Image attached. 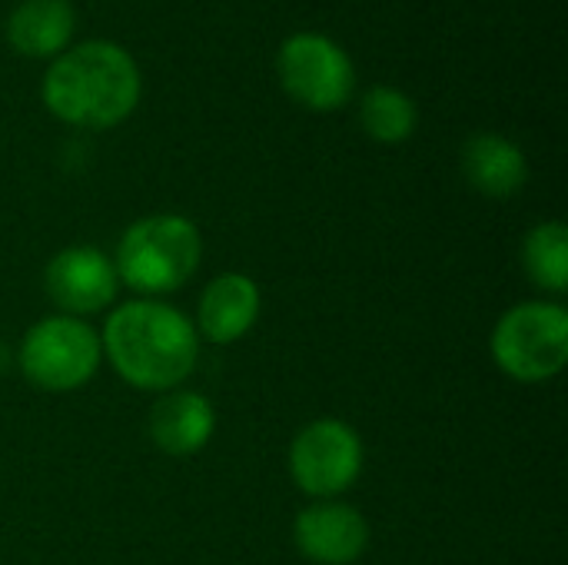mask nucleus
Wrapping results in <instances>:
<instances>
[{"instance_id":"obj_7","label":"nucleus","mask_w":568,"mask_h":565,"mask_svg":"<svg viewBox=\"0 0 568 565\" xmlns=\"http://www.w3.org/2000/svg\"><path fill=\"white\" fill-rule=\"evenodd\" d=\"M293 483L316 500L346 493L363 473V440L343 420H316L303 426L290 446Z\"/></svg>"},{"instance_id":"obj_15","label":"nucleus","mask_w":568,"mask_h":565,"mask_svg":"<svg viewBox=\"0 0 568 565\" xmlns=\"http://www.w3.org/2000/svg\"><path fill=\"white\" fill-rule=\"evenodd\" d=\"M359 120L376 143H403L413 137L419 113L399 87H373L359 100Z\"/></svg>"},{"instance_id":"obj_14","label":"nucleus","mask_w":568,"mask_h":565,"mask_svg":"<svg viewBox=\"0 0 568 565\" xmlns=\"http://www.w3.org/2000/svg\"><path fill=\"white\" fill-rule=\"evenodd\" d=\"M523 266L529 280L546 293L568 290V230L566 223L549 220L529 230L523 240Z\"/></svg>"},{"instance_id":"obj_3","label":"nucleus","mask_w":568,"mask_h":565,"mask_svg":"<svg viewBox=\"0 0 568 565\" xmlns=\"http://www.w3.org/2000/svg\"><path fill=\"white\" fill-rule=\"evenodd\" d=\"M200 230L176 213H153L126 226L116 243V280L133 293L166 296L180 290L200 266Z\"/></svg>"},{"instance_id":"obj_13","label":"nucleus","mask_w":568,"mask_h":565,"mask_svg":"<svg viewBox=\"0 0 568 565\" xmlns=\"http://www.w3.org/2000/svg\"><path fill=\"white\" fill-rule=\"evenodd\" d=\"M73 37V7L67 0H20L7 17V40L27 57L63 53Z\"/></svg>"},{"instance_id":"obj_5","label":"nucleus","mask_w":568,"mask_h":565,"mask_svg":"<svg viewBox=\"0 0 568 565\" xmlns=\"http://www.w3.org/2000/svg\"><path fill=\"white\" fill-rule=\"evenodd\" d=\"M103 346L90 323L73 316H47L33 323L17 350L20 373L47 393H70L90 383L100 370Z\"/></svg>"},{"instance_id":"obj_6","label":"nucleus","mask_w":568,"mask_h":565,"mask_svg":"<svg viewBox=\"0 0 568 565\" xmlns=\"http://www.w3.org/2000/svg\"><path fill=\"white\" fill-rule=\"evenodd\" d=\"M283 90L310 110H336L353 97L356 67L349 53L326 33H293L276 53Z\"/></svg>"},{"instance_id":"obj_16","label":"nucleus","mask_w":568,"mask_h":565,"mask_svg":"<svg viewBox=\"0 0 568 565\" xmlns=\"http://www.w3.org/2000/svg\"><path fill=\"white\" fill-rule=\"evenodd\" d=\"M3 363H7V353H3V346H0V373H3Z\"/></svg>"},{"instance_id":"obj_10","label":"nucleus","mask_w":568,"mask_h":565,"mask_svg":"<svg viewBox=\"0 0 568 565\" xmlns=\"http://www.w3.org/2000/svg\"><path fill=\"white\" fill-rule=\"evenodd\" d=\"M256 320H260V286L243 273L216 276L200 296L196 330L216 346L243 340L256 326Z\"/></svg>"},{"instance_id":"obj_11","label":"nucleus","mask_w":568,"mask_h":565,"mask_svg":"<svg viewBox=\"0 0 568 565\" xmlns=\"http://www.w3.org/2000/svg\"><path fill=\"white\" fill-rule=\"evenodd\" d=\"M216 430V410L203 393H166L150 410V436L166 456L200 453Z\"/></svg>"},{"instance_id":"obj_12","label":"nucleus","mask_w":568,"mask_h":565,"mask_svg":"<svg viewBox=\"0 0 568 565\" xmlns=\"http://www.w3.org/2000/svg\"><path fill=\"white\" fill-rule=\"evenodd\" d=\"M459 163H463V176L469 180V186L479 190L483 196H493V200L516 196L529 180L526 153L499 133L469 137Z\"/></svg>"},{"instance_id":"obj_2","label":"nucleus","mask_w":568,"mask_h":565,"mask_svg":"<svg viewBox=\"0 0 568 565\" xmlns=\"http://www.w3.org/2000/svg\"><path fill=\"white\" fill-rule=\"evenodd\" d=\"M40 93L57 120L106 130L136 110L140 70L123 47L110 40H87L50 63Z\"/></svg>"},{"instance_id":"obj_4","label":"nucleus","mask_w":568,"mask_h":565,"mask_svg":"<svg viewBox=\"0 0 568 565\" xmlns=\"http://www.w3.org/2000/svg\"><path fill=\"white\" fill-rule=\"evenodd\" d=\"M493 360L516 383H546L568 360V313L559 303H519L493 330Z\"/></svg>"},{"instance_id":"obj_8","label":"nucleus","mask_w":568,"mask_h":565,"mask_svg":"<svg viewBox=\"0 0 568 565\" xmlns=\"http://www.w3.org/2000/svg\"><path fill=\"white\" fill-rule=\"evenodd\" d=\"M43 286L50 303L60 310V316H87L100 313L116 300V270L113 260L103 256L93 246H67L60 250L43 273Z\"/></svg>"},{"instance_id":"obj_9","label":"nucleus","mask_w":568,"mask_h":565,"mask_svg":"<svg viewBox=\"0 0 568 565\" xmlns=\"http://www.w3.org/2000/svg\"><path fill=\"white\" fill-rule=\"evenodd\" d=\"M293 543L310 563L353 565L369 546V526L346 503H316L296 516Z\"/></svg>"},{"instance_id":"obj_1","label":"nucleus","mask_w":568,"mask_h":565,"mask_svg":"<svg viewBox=\"0 0 568 565\" xmlns=\"http://www.w3.org/2000/svg\"><path fill=\"white\" fill-rule=\"evenodd\" d=\"M100 346L116 376L146 393H170L180 386L196 360V326L160 300H130L106 316Z\"/></svg>"}]
</instances>
